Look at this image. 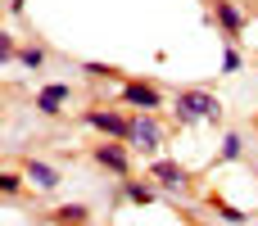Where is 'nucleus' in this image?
<instances>
[{
    "label": "nucleus",
    "mask_w": 258,
    "mask_h": 226,
    "mask_svg": "<svg viewBox=\"0 0 258 226\" xmlns=\"http://www.w3.org/2000/svg\"><path fill=\"white\" fill-rule=\"evenodd\" d=\"M172 113H177V127H195V122H222V100L213 95V91H204V86H186V91H177V100H172Z\"/></svg>",
    "instance_id": "f257e3e1"
},
{
    "label": "nucleus",
    "mask_w": 258,
    "mask_h": 226,
    "mask_svg": "<svg viewBox=\"0 0 258 226\" xmlns=\"http://www.w3.org/2000/svg\"><path fill=\"white\" fill-rule=\"evenodd\" d=\"M82 122H86L91 131H100L104 140H127V136H132V113L109 109V104H104V109H100V104H95V109H82Z\"/></svg>",
    "instance_id": "f03ea898"
},
{
    "label": "nucleus",
    "mask_w": 258,
    "mask_h": 226,
    "mask_svg": "<svg viewBox=\"0 0 258 226\" xmlns=\"http://www.w3.org/2000/svg\"><path fill=\"white\" fill-rule=\"evenodd\" d=\"M91 163L127 181L132 177V145L127 140H100V145H91Z\"/></svg>",
    "instance_id": "7ed1b4c3"
},
{
    "label": "nucleus",
    "mask_w": 258,
    "mask_h": 226,
    "mask_svg": "<svg viewBox=\"0 0 258 226\" xmlns=\"http://www.w3.org/2000/svg\"><path fill=\"white\" fill-rule=\"evenodd\" d=\"M118 100H122L127 109H136V113H159V109H163V91H159L154 82H141V77H127L122 91H118Z\"/></svg>",
    "instance_id": "20e7f679"
},
{
    "label": "nucleus",
    "mask_w": 258,
    "mask_h": 226,
    "mask_svg": "<svg viewBox=\"0 0 258 226\" xmlns=\"http://www.w3.org/2000/svg\"><path fill=\"white\" fill-rule=\"evenodd\" d=\"M127 145L141 149V154H159V149H163L159 113H132V136H127Z\"/></svg>",
    "instance_id": "39448f33"
},
{
    "label": "nucleus",
    "mask_w": 258,
    "mask_h": 226,
    "mask_svg": "<svg viewBox=\"0 0 258 226\" xmlns=\"http://www.w3.org/2000/svg\"><path fill=\"white\" fill-rule=\"evenodd\" d=\"M68 104H73V86H68V82H45V86L32 95V109H36L41 118H59Z\"/></svg>",
    "instance_id": "423d86ee"
},
{
    "label": "nucleus",
    "mask_w": 258,
    "mask_h": 226,
    "mask_svg": "<svg viewBox=\"0 0 258 226\" xmlns=\"http://www.w3.org/2000/svg\"><path fill=\"white\" fill-rule=\"evenodd\" d=\"M150 181H159L168 195H186L190 190V168H181L172 159H154L150 163Z\"/></svg>",
    "instance_id": "0eeeda50"
},
{
    "label": "nucleus",
    "mask_w": 258,
    "mask_h": 226,
    "mask_svg": "<svg viewBox=\"0 0 258 226\" xmlns=\"http://www.w3.org/2000/svg\"><path fill=\"white\" fill-rule=\"evenodd\" d=\"M213 18H218V27L227 32V45H236L240 32H245V9H240L236 0H213Z\"/></svg>",
    "instance_id": "6e6552de"
},
{
    "label": "nucleus",
    "mask_w": 258,
    "mask_h": 226,
    "mask_svg": "<svg viewBox=\"0 0 258 226\" xmlns=\"http://www.w3.org/2000/svg\"><path fill=\"white\" fill-rule=\"evenodd\" d=\"M23 177H27L36 190H45V195L59 190V168H50V163H41V159H27V163H23Z\"/></svg>",
    "instance_id": "1a4fd4ad"
},
{
    "label": "nucleus",
    "mask_w": 258,
    "mask_h": 226,
    "mask_svg": "<svg viewBox=\"0 0 258 226\" xmlns=\"http://www.w3.org/2000/svg\"><path fill=\"white\" fill-rule=\"evenodd\" d=\"M50 222L54 226H91V208L86 204H59L50 213Z\"/></svg>",
    "instance_id": "9d476101"
},
{
    "label": "nucleus",
    "mask_w": 258,
    "mask_h": 226,
    "mask_svg": "<svg viewBox=\"0 0 258 226\" xmlns=\"http://www.w3.org/2000/svg\"><path fill=\"white\" fill-rule=\"evenodd\" d=\"M236 159H245V140H240L236 131H227V136H222V149H218L213 163H236Z\"/></svg>",
    "instance_id": "9b49d317"
},
{
    "label": "nucleus",
    "mask_w": 258,
    "mask_h": 226,
    "mask_svg": "<svg viewBox=\"0 0 258 226\" xmlns=\"http://www.w3.org/2000/svg\"><path fill=\"white\" fill-rule=\"evenodd\" d=\"M154 186H145V181H122V199L127 204H154Z\"/></svg>",
    "instance_id": "f8f14e48"
},
{
    "label": "nucleus",
    "mask_w": 258,
    "mask_h": 226,
    "mask_svg": "<svg viewBox=\"0 0 258 226\" xmlns=\"http://www.w3.org/2000/svg\"><path fill=\"white\" fill-rule=\"evenodd\" d=\"M18 63H23L27 72H41V68H45V45H36V41L23 45V50H18Z\"/></svg>",
    "instance_id": "ddd939ff"
},
{
    "label": "nucleus",
    "mask_w": 258,
    "mask_h": 226,
    "mask_svg": "<svg viewBox=\"0 0 258 226\" xmlns=\"http://www.w3.org/2000/svg\"><path fill=\"white\" fill-rule=\"evenodd\" d=\"M82 72L91 82H127V72H118L113 63H82Z\"/></svg>",
    "instance_id": "4468645a"
},
{
    "label": "nucleus",
    "mask_w": 258,
    "mask_h": 226,
    "mask_svg": "<svg viewBox=\"0 0 258 226\" xmlns=\"http://www.w3.org/2000/svg\"><path fill=\"white\" fill-rule=\"evenodd\" d=\"M18 50H23V45L14 41V32H0V63H5V68L18 63Z\"/></svg>",
    "instance_id": "2eb2a0df"
},
{
    "label": "nucleus",
    "mask_w": 258,
    "mask_h": 226,
    "mask_svg": "<svg viewBox=\"0 0 258 226\" xmlns=\"http://www.w3.org/2000/svg\"><path fill=\"white\" fill-rule=\"evenodd\" d=\"M213 208H218V213H222V217H227L231 226H249V213H240V208H231V204H227V199H218V195H213Z\"/></svg>",
    "instance_id": "dca6fc26"
},
{
    "label": "nucleus",
    "mask_w": 258,
    "mask_h": 226,
    "mask_svg": "<svg viewBox=\"0 0 258 226\" xmlns=\"http://www.w3.org/2000/svg\"><path fill=\"white\" fill-rule=\"evenodd\" d=\"M23 181H27V177H18V172H5V177H0V195H5V199H18Z\"/></svg>",
    "instance_id": "f3484780"
},
{
    "label": "nucleus",
    "mask_w": 258,
    "mask_h": 226,
    "mask_svg": "<svg viewBox=\"0 0 258 226\" xmlns=\"http://www.w3.org/2000/svg\"><path fill=\"white\" fill-rule=\"evenodd\" d=\"M240 63H245V59H240V50H236V45H227V54H222V72H240Z\"/></svg>",
    "instance_id": "a211bd4d"
},
{
    "label": "nucleus",
    "mask_w": 258,
    "mask_h": 226,
    "mask_svg": "<svg viewBox=\"0 0 258 226\" xmlns=\"http://www.w3.org/2000/svg\"><path fill=\"white\" fill-rule=\"evenodd\" d=\"M254 18H258V14H254Z\"/></svg>",
    "instance_id": "6ab92c4d"
}]
</instances>
